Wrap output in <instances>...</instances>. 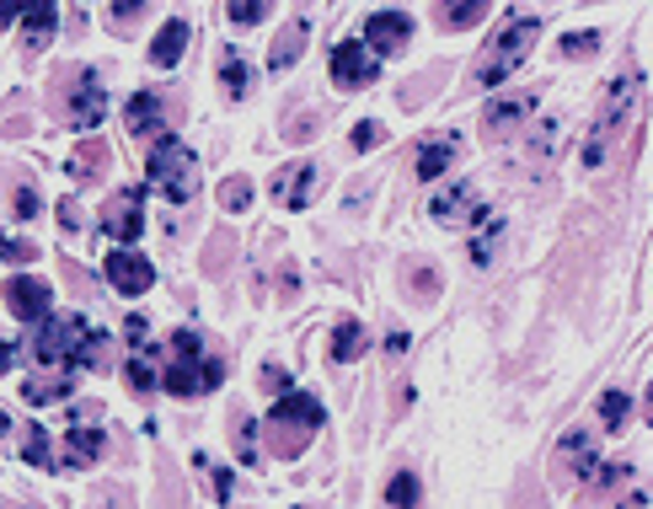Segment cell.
<instances>
[{
  "mask_svg": "<svg viewBox=\"0 0 653 509\" xmlns=\"http://www.w3.org/2000/svg\"><path fill=\"white\" fill-rule=\"evenodd\" d=\"M59 225H65V231H76V225H81V214H76V204H59Z\"/></svg>",
  "mask_w": 653,
  "mask_h": 509,
  "instance_id": "obj_48",
  "label": "cell"
},
{
  "mask_svg": "<svg viewBox=\"0 0 653 509\" xmlns=\"http://www.w3.org/2000/svg\"><path fill=\"white\" fill-rule=\"evenodd\" d=\"M231 253H236V236H231V231H214V236L204 242V274L209 279H220V274L231 268Z\"/></svg>",
  "mask_w": 653,
  "mask_h": 509,
  "instance_id": "obj_29",
  "label": "cell"
},
{
  "mask_svg": "<svg viewBox=\"0 0 653 509\" xmlns=\"http://www.w3.org/2000/svg\"><path fill=\"white\" fill-rule=\"evenodd\" d=\"M535 33H541V16H531V11L509 16V27H503L488 48H483V59H477V70H472V86H477V91H492V86L514 81V70L525 65Z\"/></svg>",
  "mask_w": 653,
  "mask_h": 509,
  "instance_id": "obj_3",
  "label": "cell"
},
{
  "mask_svg": "<svg viewBox=\"0 0 653 509\" xmlns=\"http://www.w3.org/2000/svg\"><path fill=\"white\" fill-rule=\"evenodd\" d=\"M102 456V429L97 424H76L65 440V467H91Z\"/></svg>",
  "mask_w": 653,
  "mask_h": 509,
  "instance_id": "obj_22",
  "label": "cell"
},
{
  "mask_svg": "<svg viewBox=\"0 0 653 509\" xmlns=\"http://www.w3.org/2000/svg\"><path fill=\"white\" fill-rule=\"evenodd\" d=\"M557 48H563L568 59H584V54H595V48H600V33H589V27H584V33H568Z\"/></svg>",
  "mask_w": 653,
  "mask_h": 509,
  "instance_id": "obj_38",
  "label": "cell"
},
{
  "mask_svg": "<svg viewBox=\"0 0 653 509\" xmlns=\"http://www.w3.org/2000/svg\"><path fill=\"white\" fill-rule=\"evenodd\" d=\"M643 419L653 424V386H649V397H643Z\"/></svg>",
  "mask_w": 653,
  "mask_h": 509,
  "instance_id": "obj_51",
  "label": "cell"
},
{
  "mask_svg": "<svg viewBox=\"0 0 653 509\" xmlns=\"http://www.w3.org/2000/svg\"><path fill=\"white\" fill-rule=\"evenodd\" d=\"M418 499H423L418 472H397V477L386 483V509H418Z\"/></svg>",
  "mask_w": 653,
  "mask_h": 509,
  "instance_id": "obj_30",
  "label": "cell"
},
{
  "mask_svg": "<svg viewBox=\"0 0 653 509\" xmlns=\"http://www.w3.org/2000/svg\"><path fill=\"white\" fill-rule=\"evenodd\" d=\"M380 76V54L365 38H343L332 48V86L337 91H365Z\"/></svg>",
  "mask_w": 653,
  "mask_h": 509,
  "instance_id": "obj_8",
  "label": "cell"
},
{
  "mask_svg": "<svg viewBox=\"0 0 653 509\" xmlns=\"http://www.w3.org/2000/svg\"><path fill=\"white\" fill-rule=\"evenodd\" d=\"M22 397H27V402H59V397H70V381H59V376H54V381H22Z\"/></svg>",
  "mask_w": 653,
  "mask_h": 509,
  "instance_id": "obj_35",
  "label": "cell"
},
{
  "mask_svg": "<svg viewBox=\"0 0 653 509\" xmlns=\"http://www.w3.org/2000/svg\"><path fill=\"white\" fill-rule=\"evenodd\" d=\"M440 81H445V65H434V70H418V76H412V86L402 91V102H408V108H418L423 97H434V91H440Z\"/></svg>",
  "mask_w": 653,
  "mask_h": 509,
  "instance_id": "obj_33",
  "label": "cell"
},
{
  "mask_svg": "<svg viewBox=\"0 0 653 509\" xmlns=\"http://www.w3.org/2000/svg\"><path fill=\"white\" fill-rule=\"evenodd\" d=\"M54 22H59V16H54L48 5H43V11H27V16H22V27H27V43H33V48H38V43H48Z\"/></svg>",
  "mask_w": 653,
  "mask_h": 509,
  "instance_id": "obj_36",
  "label": "cell"
},
{
  "mask_svg": "<svg viewBox=\"0 0 653 509\" xmlns=\"http://www.w3.org/2000/svg\"><path fill=\"white\" fill-rule=\"evenodd\" d=\"M627 419H632V397H627V391H606V397H600V429L621 434Z\"/></svg>",
  "mask_w": 653,
  "mask_h": 509,
  "instance_id": "obj_31",
  "label": "cell"
},
{
  "mask_svg": "<svg viewBox=\"0 0 653 509\" xmlns=\"http://www.w3.org/2000/svg\"><path fill=\"white\" fill-rule=\"evenodd\" d=\"M123 124H129V134H134V140L156 134V129L166 124L162 97H156V91H134V97H129V108H123Z\"/></svg>",
  "mask_w": 653,
  "mask_h": 509,
  "instance_id": "obj_19",
  "label": "cell"
},
{
  "mask_svg": "<svg viewBox=\"0 0 653 509\" xmlns=\"http://www.w3.org/2000/svg\"><path fill=\"white\" fill-rule=\"evenodd\" d=\"M123 381H129L134 397H151V391L162 386V376H156V348H151V343H145V348H134V359L123 365Z\"/></svg>",
  "mask_w": 653,
  "mask_h": 509,
  "instance_id": "obj_21",
  "label": "cell"
},
{
  "mask_svg": "<svg viewBox=\"0 0 653 509\" xmlns=\"http://www.w3.org/2000/svg\"><path fill=\"white\" fill-rule=\"evenodd\" d=\"M638 91H643L638 70H621V76H611L606 97H600V113H595V124H589V140H584V167H606L616 134L632 124V113H638Z\"/></svg>",
  "mask_w": 653,
  "mask_h": 509,
  "instance_id": "obj_2",
  "label": "cell"
},
{
  "mask_svg": "<svg viewBox=\"0 0 653 509\" xmlns=\"http://www.w3.org/2000/svg\"><path fill=\"white\" fill-rule=\"evenodd\" d=\"M193 467H204L209 488H214V499H220V505H225V499H231V472H225V467H209L204 456H199V462H193Z\"/></svg>",
  "mask_w": 653,
  "mask_h": 509,
  "instance_id": "obj_42",
  "label": "cell"
},
{
  "mask_svg": "<svg viewBox=\"0 0 653 509\" xmlns=\"http://www.w3.org/2000/svg\"><path fill=\"white\" fill-rule=\"evenodd\" d=\"M108 285H113L119 296H145V290L156 285V268H151L145 253L123 247V253H108Z\"/></svg>",
  "mask_w": 653,
  "mask_h": 509,
  "instance_id": "obj_12",
  "label": "cell"
},
{
  "mask_svg": "<svg viewBox=\"0 0 653 509\" xmlns=\"http://www.w3.org/2000/svg\"><path fill=\"white\" fill-rule=\"evenodd\" d=\"M0 257H5V263H33V257H38V247H27V242L5 236V247H0Z\"/></svg>",
  "mask_w": 653,
  "mask_h": 509,
  "instance_id": "obj_45",
  "label": "cell"
},
{
  "mask_svg": "<svg viewBox=\"0 0 653 509\" xmlns=\"http://www.w3.org/2000/svg\"><path fill=\"white\" fill-rule=\"evenodd\" d=\"M434 16H440V27H450V33H466V27H477V22L488 16V5H477V0H455V5H440Z\"/></svg>",
  "mask_w": 653,
  "mask_h": 509,
  "instance_id": "obj_25",
  "label": "cell"
},
{
  "mask_svg": "<svg viewBox=\"0 0 653 509\" xmlns=\"http://www.w3.org/2000/svg\"><path fill=\"white\" fill-rule=\"evenodd\" d=\"M188 38H193V33H188V22H182V16H171V22H166L162 33L151 38V65H162V70H171V65L182 59V48H188Z\"/></svg>",
  "mask_w": 653,
  "mask_h": 509,
  "instance_id": "obj_20",
  "label": "cell"
},
{
  "mask_svg": "<svg viewBox=\"0 0 653 509\" xmlns=\"http://www.w3.org/2000/svg\"><path fill=\"white\" fill-rule=\"evenodd\" d=\"M535 113V91H514V97H498L483 108V134L488 140H503V134H514V129H525V119Z\"/></svg>",
  "mask_w": 653,
  "mask_h": 509,
  "instance_id": "obj_13",
  "label": "cell"
},
{
  "mask_svg": "<svg viewBox=\"0 0 653 509\" xmlns=\"http://www.w3.org/2000/svg\"><path fill=\"white\" fill-rule=\"evenodd\" d=\"M48 296H54V290H48L43 279H22V274L5 279V311H11L16 322H43V317H48Z\"/></svg>",
  "mask_w": 653,
  "mask_h": 509,
  "instance_id": "obj_16",
  "label": "cell"
},
{
  "mask_svg": "<svg viewBox=\"0 0 653 509\" xmlns=\"http://www.w3.org/2000/svg\"><path fill=\"white\" fill-rule=\"evenodd\" d=\"M220 81H225V97L231 102H242L246 86H252V70H246V59L236 48H225V59H220Z\"/></svg>",
  "mask_w": 653,
  "mask_h": 509,
  "instance_id": "obj_26",
  "label": "cell"
},
{
  "mask_svg": "<svg viewBox=\"0 0 653 509\" xmlns=\"http://www.w3.org/2000/svg\"><path fill=\"white\" fill-rule=\"evenodd\" d=\"M236 451H242L246 467H257V434H252V419H242V413H236Z\"/></svg>",
  "mask_w": 653,
  "mask_h": 509,
  "instance_id": "obj_39",
  "label": "cell"
},
{
  "mask_svg": "<svg viewBox=\"0 0 653 509\" xmlns=\"http://www.w3.org/2000/svg\"><path fill=\"white\" fill-rule=\"evenodd\" d=\"M268 424H285V429H300V434H317V429H322V402H317V397H300V391H289V397H279V402L268 408Z\"/></svg>",
  "mask_w": 653,
  "mask_h": 509,
  "instance_id": "obj_17",
  "label": "cell"
},
{
  "mask_svg": "<svg viewBox=\"0 0 653 509\" xmlns=\"http://www.w3.org/2000/svg\"><path fill=\"white\" fill-rule=\"evenodd\" d=\"M429 214H434L440 225H466V220H488L492 210H483V199H477L472 182H455V188H445V193H434Z\"/></svg>",
  "mask_w": 653,
  "mask_h": 509,
  "instance_id": "obj_14",
  "label": "cell"
},
{
  "mask_svg": "<svg viewBox=\"0 0 653 509\" xmlns=\"http://www.w3.org/2000/svg\"><path fill=\"white\" fill-rule=\"evenodd\" d=\"M140 16H145V5H140V0H134V5H108V22H113V27H134Z\"/></svg>",
  "mask_w": 653,
  "mask_h": 509,
  "instance_id": "obj_44",
  "label": "cell"
},
{
  "mask_svg": "<svg viewBox=\"0 0 653 509\" xmlns=\"http://www.w3.org/2000/svg\"><path fill=\"white\" fill-rule=\"evenodd\" d=\"M102 108H108V91H102V76H97V70L65 76V86H59V113H65V124L70 129L102 124Z\"/></svg>",
  "mask_w": 653,
  "mask_h": 509,
  "instance_id": "obj_6",
  "label": "cell"
},
{
  "mask_svg": "<svg viewBox=\"0 0 653 509\" xmlns=\"http://www.w3.org/2000/svg\"><path fill=\"white\" fill-rule=\"evenodd\" d=\"M81 343H86V322L70 317V311H59V317H43L38 322L33 354H38V365H48V370H76Z\"/></svg>",
  "mask_w": 653,
  "mask_h": 509,
  "instance_id": "obj_5",
  "label": "cell"
},
{
  "mask_svg": "<svg viewBox=\"0 0 653 509\" xmlns=\"http://www.w3.org/2000/svg\"><path fill=\"white\" fill-rule=\"evenodd\" d=\"M220 204H225V210H246V204H252V182H246V177H225V182H220Z\"/></svg>",
  "mask_w": 653,
  "mask_h": 509,
  "instance_id": "obj_37",
  "label": "cell"
},
{
  "mask_svg": "<svg viewBox=\"0 0 653 509\" xmlns=\"http://www.w3.org/2000/svg\"><path fill=\"white\" fill-rule=\"evenodd\" d=\"M498 236H503V220H498V214H488V220H483V236L472 242V263H477V268H483V263H492V247H498Z\"/></svg>",
  "mask_w": 653,
  "mask_h": 509,
  "instance_id": "obj_34",
  "label": "cell"
},
{
  "mask_svg": "<svg viewBox=\"0 0 653 509\" xmlns=\"http://www.w3.org/2000/svg\"><path fill=\"white\" fill-rule=\"evenodd\" d=\"M402 279H408V296L418 300V306H429V300L440 296V274H434L429 263H408V268H402Z\"/></svg>",
  "mask_w": 653,
  "mask_h": 509,
  "instance_id": "obj_28",
  "label": "cell"
},
{
  "mask_svg": "<svg viewBox=\"0 0 653 509\" xmlns=\"http://www.w3.org/2000/svg\"><path fill=\"white\" fill-rule=\"evenodd\" d=\"M295 54H306V22H289L285 33H279L274 54H268V65H274V70H289V65H295Z\"/></svg>",
  "mask_w": 653,
  "mask_h": 509,
  "instance_id": "obj_27",
  "label": "cell"
},
{
  "mask_svg": "<svg viewBox=\"0 0 653 509\" xmlns=\"http://www.w3.org/2000/svg\"><path fill=\"white\" fill-rule=\"evenodd\" d=\"M225 16H231L236 27H252V22H263V16H268V5H231Z\"/></svg>",
  "mask_w": 653,
  "mask_h": 509,
  "instance_id": "obj_47",
  "label": "cell"
},
{
  "mask_svg": "<svg viewBox=\"0 0 653 509\" xmlns=\"http://www.w3.org/2000/svg\"><path fill=\"white\" fill-rule=\"evenodd\" d=\"M22 462L27 467H43V472H54V445H48V434L38 429H27V440H22Z\"/></svg>",
  "mask_w": 653,
  "mask_h": 509,
  "instance_id": "obj_32",
  "label": "cell"
},
{
  "mask_svg": "<svg viewBox=\"0 0 653 509\" xmlns=\"http://www.w3.org/2000/svg\"><path fill=\"white\" fill-rule=\"evenodd\" d=\"M102 359H108V348H102V333H86V343H81V359H76V370H102Z\"/></svg>",
  "mask_w": 653,
  "mask_h": 509,
  "instance_id": "obj_40",
  "label": "cell"
},
{
  "mask_svg": "<svg viewBox=\"0 0 653 509\" xmlns=\"http://www.w3.org/2000/svg\"><path fill=\"white\" fill-rule=\"evenodd\" d=\"M632 483V467L627 462H600V467L584 477V509H621V488Z\"/></svg>",
  "mask_w": 653,
  "mask_h": 509,
  "instance_id": "obj_11",
  "label": "cell"
},
{
  "mask_svg": "<svg viewBox=\"0 0 653 509\" xmlns=\"http://www.w3.org/2000/svg\"><path fill=\"white\" fill-rule=\"evenodd\" d=\"M145 177H151V188L171 199V204H193L199 199V162H193V151L182 145V140H156V151H151V162H145Z\"/></svg>",
  "mask_w": 653,
  "mask_h": 509,
  "instance_id": "obj_4",
  "label": "cell"
},
{
  "mask_svg": "<svg viewBox=\"0 0 653 509\" xmlns=\"http://www.w3.org/2000/svg\"><path fill=\"white\" fill-rule=\"evenodd\" d=\"M257 386H263V391H274V397H289V376L279 370V365H263V376H257Z\"/></svg>",
  "mask_w": 653,
  "mask_h": 509,
  "instance_id": "obj_43",
  "label": "cell"
},
{
  "mask_svg": "<svg viewBox=\"0 0 653 509\" xmlns=\"http://www.w3.org/2000/svg\"><path fill=\"white\" fill-rule=\"evenodd\" d=\"M11 214H16V220H38L43 214L38 193H33V188H16V193H11Z\"/></svg>",
  "mask_w": 653,
  "mask_h": 509,
  "instance_id": "obj_41",
  "label": "cell"
},
{
  "mask_svg": "<svg viewBox=\"0 0 653 509\" xmlns=\"http://www.w3.org/2000/svg\"><path fill=\"white\" fill-rule=\"evenodd\" d=\"M365 328H359V322H337V328H332V359H337V365H354V359H359V354H365Z\"/></svg>",
  "mask_w": 653,
  "mask_h": 509,
  "instance_id": "obj_24",
  "label": "cell"
},
{
  "mask_svg": "<svg viewBox=\"0 0 653 509\" xmlns=\"http://www.w3.org/2000/svg\"><path fill=\"white\" fill-rule=\"evenodd\" d=\"M412 38V16L408 11H369V22H365V43L375 48V54H397L402 43Z\"/></svg>",
  "mask_w": 653,
  "mask_h": 509,
  "instance_id": "obj_15",
  "label": "cell"
},
{
  "mask_svg": "<svg viewBox=\"0 0 653 509\" xmlns=\"http://www.w3.org/2000/svg\"><path fill=\"white\" fill-rule=\"evenodd\" d=\"M595 467H600V440H595V429H568V434L557 440V451H552V483H557V488H563V483H584Z\"/></svg>",
  "mask_w": 653,
  "mask_h": 509,
  "instance_id": "obj_7",
  "label": "cell"
},
{
  "mask_svg": "<svg viewBox=\"0 0 653 509\" xmlns=\"http://www.w3.org/2000/svg\"><path fill=\"white\" fill-rule=\"evenodd\" d=\"M311 129H317V124H311V119H300V124H289L285 134H289V140H306V134H311Z\"/></svg>",
  "mask_w": 653,
  "mask_h": 509,
  "instance_id": "obj_50",
  "label": "cell"
},
{
  "mask_svg": "<svg viewBox=\"0 0 653 509\" xmlns=\"http://www.w3.org/2000/svg\"><path fill=\"white\" fill-rule=\"evenodd\" d=\"M225 381V365L204 354V339L199 333H171V348H166V365H162V386L171 397H204L214 386Z\"/></svg>",
  "mask_w": 653,
  "mask_h": 509,
  "instance_id": "obj_1",
  "label": "cell"
},
{
  "mask_svg": "<svg viewBox=\"0 0 653 509\" xmlns=\"http://www.w3.org/2000/svg\"><path fill=\"white\" fill-rule=\"evenodd\" d=\"M140 231H145V193L129 188L119 199H108V210H102V236L119 242V247H134Z\"/></svg>",
  "mask_w": 653,
  "mask_h": 509,
  "instance_id": "obj_9",
  "label": "cell"
},
{
  "mask_svg": "<svg viewBox=\"0 0 653 509\" xmlns=\"http://www.w3.org/2000/svg\"><path fill=\"white\" fill-rule=\"evenodd\" d=\"M380 140H386V129H380V124H359V129H354V151H375Z\"/></svg>",
  "mask_w": 653,
  "mask_h": 509,
  "instance_id": "obj_46",
  "label": "cell"
},
{
  "mask_svg": "<svg viewBox=\"0 0 653 509\" xmlns=\"http://www.w3.org/2000/svg\"><path fill=\"white\" fill-rule=\"evenodd\" d=\"M317 188H322V167H317V162L285 167L274 182H268V193H274V204H279V210H306V204L317 199Z\"/></svg>",
  "mask_w": 653,
  "mask_h": 509,
  "instance_id": "obj_10",
  "label": "cell"
},
{
  "mask_svg": "<svg viewBox=\"0 0 653 509\" xmlns=\"http://www.w3.org/2000/svg\"><path fill=\"white\" fill-rule=\"evenodd\" d=\"M455 156H461V134H434V140H423L418 145V162L412 171L423 177V182H434V177H445L455 167Z\"/></svg>",
  "mask_w": 653,
  "mask_h": 509,
  "instance_id": "obj_18",
  "label": "cell"
},
{
  "mask_svg": "<svg viewBox=\"0 0 653 509\" xmlns=\"http://www.w3.org/2000/svg\"><path fill=\"white\" fill-rule=\"evenodd\" d=\"M102 171H108V145L91 134V140H81V151L70 156V177H76V182H97Z\"/></svg>",
  "mask_w": 653,
  "mask_h": 509,
  "instance_id": "obj_23",
  "label": "cell"
},
{
  "mask_svg": "<svg viewBox=\"0 0 653 509\" xmlns=\"http://www.w3.org/2000/svg\"><path fill=\"white\" fill-rule=\"evenodd\" d=\"M386 354H408V333H391V339H386Z\"/></svg>",
  "mask_w": 653,
  "mask_h": 509,
  "instance_id": "obj_49",
  "label": "cell"
}]
</instances>
